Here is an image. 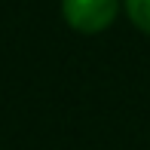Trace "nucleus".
<instances>
[{
  "label": "nucleus",
  "instance_id": "nucleus-2",
  "mask_svg": "<svg viewBox=\"0 0 150 150\" xmlns=\"http://www.w3.org/2000/svg\"><path fill=\"white\" fill-rule=\"evenodd\" d=\"M126 12L138 31L150 34V0H126Z\"/></svg>",
  "mask_w": 150,
  "mask_h": 150
},
{
  "label": "nucleus",
  "instance_id": "nucleus-1",
  "mask_svg": "<svg viewBox=\"0 0 150 150\" xmlns=\"http://www.w3.org/2000/svg\"><path fill=\"white\" fill-rule=\"evenodd\" d=\"M120 12V0H61V16L80 34H98L110 28Z\"/></svg>",
  "mask_w": 150,
  "mask_h": 150
}]
</instances>
